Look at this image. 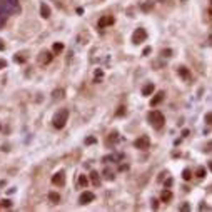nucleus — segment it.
<instances>
[{
  "instance_id": "f257e3e1",
  "label": "nucleus",
  "mask_w": 212,
  "mask_h": 212,
  "mask_svg": "<svg viewBox=\"0 0 212 212\" xmlns=\"http://www.w3.org/2000/svg\"><path fill=\"white\" fill-rule=\"evenodd\" d=\"M22 7L18 0H0V25H3L10 15H18Z\"/></svg>"
},
{
  "instance_id": "f03ea898",
  "label": "nucleus",
  "mask_w": 212,
  "mask_h": 212,
  "mask_svg": "<svg viewBox=\"0 0 212 212\" xmlns=\"http://www.w3.org/2000/svg\"><path fill=\"white\" fill-rule=\"evenodd\" d=\"M147 119H149V122H150V125L155 131H160V129L164 127V124H165V117L162 115L160 110H150L147 115Z\"/></svg>"
},
{
  "instance_id": "7ed1b4c3",
  "label": "nucleus",
  "mask_w": 212,
  "mask_h": 212,
  "mask_svg": "<svg viewBox=\"0 0 212 212\" xmlns=\"http://www.w3.org/2000/svg\"><path fill=\"white\" fill-rule=\"evenodd\" d=\"M67 120H69V109H60V110L55 112L52 122H54V127L57 129V131H60V129L65 127Z\"/></svg>"
},
{
  "instance_id": "20e7f679",
  "label": "nucleus",
  "mask_w": 212,
  "mask_h": 212,
  "mask_svg": "<svg viewBox=\"0 0 212 212\" xmlns=\"http://www.w3.org/2000/svg\"><path fill=\"white\" fill-rule=\"evenodd\" d=\"M145 38H147V30L145 28H136V32H134V35H132V42L136 45L139 44H142V42H145Z\"/></svg>"
},
{
  "instance_id": "39448f33",
  "label": "nucleus",
  "mask_w": 212,
  "mask_h": 212,
  "mask_svg": "<svg viewBox=\"0 0 212 212\" xmlns=\"http://www.w3.org/2000/svg\"><path fill=\"white\" fill-rule=\"evenodd\" d=\"M134 145H136V149H141V150H147V149L150 147V139L147 136H141L139 139H136Z\"/></svg>"
},
{
  "instance_id": "423d86ee",
  "label": "nucleus",
  "mask_w": 212,
  "mask_h": 212,
  "mask_svg": "<svg viewBox=\"0 0 212 212\" xmlns=\"http://www.w3.org/2000/svg\"><path fill=\"white\" fill-rule=\"evenodd\" d=\"M52 184L57 185V187H64L65 185V172L64 170L55 172L54 177H52Z\"/></svg>"
},
{
  "instance_id": "0eeeda50",
  "label": "nucleus",
  "mask_w": 212,
  "mask_h": 212,
  "mask_svg": "<svg viewBox=\"0 0 212 212\" xmlns=\"http://www.w3.org/2000/svg\"><path fill=\"white\" fill-rule=\"evenodd\" d=\"M95 199V195H94V192H90V190H84L80 194V197H79V204H82V205H85V204H90Z\"/></svg>"
},
{
  "instance_id": "6e6552de",
  "label": "nucleus",
  "mask_w": 212,
  "mask_h": 212,
  "mask_svg": "<svg viewBox=\"0 0 212 212\" xmlns=\"http://www.w3.org/2000/svg\"><path fill=\"white\" fill-rule=\"evenodd\" d=\"M114 22H115V20H114V17H110V15H104V17H100V18H99L97 27H99V28H105V27L112 25Z\"/></svg>"
},
{
  "instance_id": "1a4fd4ad",
  "label": "nucleus",
  "mask_w": 212,
  "mask_h": 212,
  "mask_svg": "<svg viewBox=\"0 0 212 212\" xmlns=\"http://www.w3.org/2000/svg\"><path fill=\"white\" fill-rule=\"evenodd\" d=\"M52 59H54V55H52L49 50H42L40 55H38V62H40V64H44V65L45 64H50Z\"/></svg>"
},
{
  "instance_id": "9d476101",
  "label": "nucleus",
  "mask_w": 212,
  "mask_h": 212,
  "mask_svg": "<svg viewBox=\"0 0 212 212\" xmlns=\"http://www.w3.org/2000/svg\"><path fill=\"white\" fill-rule=\"evenodd\" d=\"M164 97H165V94H164L162 90H160V92H157V94L150 99V105H152V107H157V105L164 100Z\"/></svg>"
},
{
  "instance_id": "9b49d317",
  "label": "nucleus",
  "mask_w": 212,
  "mask_h": 212,
  "mask_svg": "<svg viewBox=\"0 0 212 212\" xmlns=\"http://www.w3.org/2000/svg\"><path fill=\"white\" fill-rule=\"evenodd\" d=\"M177 74H179V75H180L184 80H190V79H192L190 70L187 69V67H179V69H177Z\"/></svg>"
},
{
  "instance_id": "f8f14e48",
  "label": "nucleus",
  "mask_w": 212,
  "mask_h": 212,
  "mask_svg": "<svg viewBox=\"0 0 212 212\" xmlns=\"http://www.w3.org/2000/svg\"><path fill=\"white\" fill-rule=\"evenodd\" d=\"M154 89H155V85H154L152 82H149V84H145V85L142 87V95H144V97H149V95H152Z\"/></svg>"
},
{
  "instance_id": "ddd939ff",
  "label": "nucleus",
  "mask_w": 212,
  "mask_h": 212,
  "mask_svg": "<svg viewBox=\"0 0 212 212\" xmlns=\"http://www.w3.org/2000/svg\"><path fill=\"white\" fill-rule=\"evenodd\" d=\"M172 197H174V194H172L170 190H169V189H164V190H162V194H160V200L167 204V202H170V200H172Z\"/></svg>"
},
{
  "instance_id": "4468645a",
  "label": "nucleus",
  "mask_w": 212,
  "mask_h": 212,
  "mask_svg": "<svg viewBox=\"0 0 212 212\" xmlns=\"http://www.w3.org/2000/svg\"><path fill=\"white\" fill-rule=\"evenodd\" d=\"M40 15H42V18H49L52 15L50 7L47 5V3H42V5H40Z\"/></svg>"
},
{
  "instance_id": "2eb2a0df",
  "label": "nucleus",
  "mask_w": 212,
  "mask_h": 212,
  "mask_svg": "<svg viewBox=\"0 0 212 212\" xmlns=\"http://www.w3.org/2000/svg\"><path fill=\"white\" fill-rule=\"evenodd\" d=\"M117 141H119V132H115V131H114L107 139H105V144H107V145H112V144H114V142H117Z\"/></svg>"
},
{
  "instance_id": "dca6fc26",
  "label": "nucleus",
  "mask_w": 212,
  "mask_h": 212,
  "mask_svg": "<svg viewBox=\"0 0 212 212\" xmlns=\"http://www.w3.org/2000/svg\"><path fill=\"white\" fill-rule=\"evenodd\" d=\"M64 95H65L64 89H57V90L52 92V99H54V100H62V99H64Z\"/></svg>"
},
{
  "instance_id": "f3484780",
  "label": "nucleus",
  "mask_w": 212,
  "mask_h": 212,
  "mask_svg": "<svg viewBox=\"0 0 212 212\" xmlns=\"http://www.w3.org/2000/svg\"><path fill=\"white\" fill-rule=\"evenodd\" d=\"M90 180H92V184L94 185H100V177H99V174L97 172H90Z\"/></svg>"
},
{
  "instance_id": "a211bd4d",
  "label": "nucleus",
  "mask_w": 212,
  "mask_h": 212,
  "mask_svg": "<svg viewBox=\"0 0 212 212\" xmlns=\"http://www.w3.org/2000/svg\"><path fill=\"white\" fill-rule=\"evenodd\" d=\"M152 7H154V2L152 0H149V2H144L141 8H142V12H149V10H152Z\"/></svg>"
},
{
  "instance_id": "6ab92c4d",
  "label": "nucleus",
  "mask_w": 212,
  "mask_h": 212,
  "mask_svg": "<svg viewBox=\"0 0 212 212\" xmlns=\"http://www.w3.org/2000/svg\"><path fill=\"white\" fill-rule=\"evenodd\" d=\"M49 199H50V202H52V204H59V200H60V195L57 194V192H50V194H49Z\"/></svg>"
},
{
  "instance_id": "aec40b11",
  "label": "nucleus",
  "mask_w": 212,
  "mask_h": 212,
  "mask_svg": "<svg viewBox=\"0 0 212 212\" xmlns=\"http://www.w3.org/2000/svg\"><path fill=\"white\" fill-rule=\"evenodd\" d=\"M62 50H64V44H60V42H57V44H54V47H52V52H54V54H60Z\"/></svg>"
},
{
  "instance_id": "412c9836",
  "label": "nucleus",
  "mask_w": 212,
  "mask_h": 212,
  "mask_svg": "<svg viewBox=\"0 0 212 212\" xmlns=\"http://www.w3.org/2000/svg\"><path fill=\"white\" fill-rule=\"evenodd\" d=\"M182 179H184V180H190V179H192L190 169H184V170H182Z\"/></svg>"
},
{
  "instance_id": "4be33fe9",
  "label": "nucleus",
  "mask_w": 212,
  "mask_h": 212,
  "mask_svg": "<svg viewBox=\"0 0 212 212\" xmlns=\"http://www.w3.org/2000/svg\"><path fill=\"white\" fill-rule=\"evenodd\" d=\"M205 174H207V172H205V169H204V167H199V169H197V172H195V175L199 177V179H204Z\"/></svg>"
},
{
  "instance_id": "5701e85b",
  "label": "nucleus",
  "mask_w": 212,
  "mask_h": 212,
  "mask_svg": "<svg viewBox=\"0 0 212 212\" xmlns=\"http://www.w3.org/2000/svg\"><path fill=\"white\" fill-rule=\"evenodd\" d=\"M104 177H105V179H107V180H114V179H115V177H114V174H112V172L109 170V169H105V170H104Z\"/></svg>"
},
{
  "instance_id": "b1692460",
  "label": "nucleus",
  "mask_w": 212,
  "mask_h": 212,
  "mask_svg": "<svg viewBox=\"0 0 212 212\" xmlns=\"http://www.w3.org/2000/svg\"><path fill=\"white\" fill-rule=\"evenodd\" d=\"M79 184L82 185V187H87V184H89V179L85 175H80L79 177Z\"/></svg>"
},
{
  "instance_id": "393cba45",
  "label": "nucleus",
  "mask_w": 212,
  "mask_h": 212,
  "mask_svg": "<svg viewBox=\"0 0 212 212\" xmlns=\"http://www.w3.org/2000/svg\"><path fill=\"white\" fill-rule=\"evenodd\" d=\"M115 115H117V117H122V115H125V107H124V105L117 107V110H115Z\"/></svg>"
},
{
  "instance_id": "a878e982",
  "label": "nucleus",
  "mask_w": 212,
  "mask_h": 212,
  "mask_svg": "<svg viewBox=\"0 0 212 212\" xmlns=\"http://www.w3.org/2000/svg\"><path fill=\"white\" fill-rule=\"evenodd\" d=\"M0 205H2V207H7V209H10V207H12V202L8 200V199H3L2 202H0Z\"/></svg>"
},
{
  "instance_id": "bb28decb",
  "label": "nucleus",
  "mask_w": 212,
  "mask_h": 212,
  "mask_svg": "<svg viewBox=\"0 0 212 212\" xmlns=\"http://www.w3.org/2000/svg\"><path fill=\"white\" fill-rule=\"evenodd\" d=\"M160 55H162V57H170V55H172V50H170V49H164V50L160 52Z\"/></svg>"
},
{
  "instance_id": "cd10ccee",
  "label": "nucleus",
  "mask_w": 212,
  "mask_h": 212,
  "mask_svg": "<svg viewBox=\"0 0 212 212\" xmlns=\"http://www.w3.org/2000/svg\"><path fill=\"white\" fill-rule=\"evenodd\" d=\"M95 142H97V139H95V137H87V139H85V144H87V145H92V144H95Z\"/></svg>"
},
{
  "instance_id": "c85d7f7f",
  "label": "nucleus",
  "mask_w": 212,
  "mask_h": 212,
  "mask_svg": "<svg viewBox=\"0 0 212 212\" xmlns=\"http://www.w3.org/2000/svg\"><path fill=\"white\" fill-rule=\"evenodd\" d=\"M205 122L209 124V125H212V112H209V114H205Z\"/></svg>"
},
{
  "instance_id": "c756f323",
  "label": "nucleus",
  "mask_w": 212,
  "mask_h": 212,
  "mask_svg": "<svg viewBox=\"0 0 212 212\" xmlns=\"http://www.w3.org/2000/svg\"><path fill=\"white\" fill-rule=\"evenodd\" d=\"M15 62H18V64H23V62H25V57H22V55H17V57H15Z\"/></svg>"
},
{
  "instance_id": "7c9ffc66",
  "label": "nucleus",
  "mask_w": 212,
  "mask_h": 212,
  "mask_svg": "<svg viewBox=\"0 0 212 212\" xmlns=\"http://www.w3.org/2000/svg\"><path fill=\"white\" fill-rule=\"evenodd\" d=\"M152 209H159V199H152Z\"/></svg>"
},
{
  "instance_id": "2f4dec72",
  "label": "nucleus",
  "mask_w": 212,
  "mask_h": 212,
  "mask_svg": "<svg viewBox=\"0 0 212 212\" xmlns=\"http://www.w3.org/2000/svg\"><path fill=\"white\" fill-rule=\"evenodd\" d=\"M150 52H152V49H150V47H145V49H144V52H142V55H149V54H150Z\"/></svg>"
},
{
  "instance_id": "473e14b6",
  "label": "nucleus",
  "mask_w": 212,
  "mask_h": 212,
  "mask_svg": "<svg viewBox=\"0 0 212 212\" xmlns=\"http://www.w3.org/2000/svg\"><path fill=\"white\" fill-rule=\"evenodd\" d=\"M180 210H190V205L189 204H182L180 205Z\"/></svg>"
},
{
  "instance_id": "72a5a7b5",
  "label": "nucleus",
  "mask_w": 212,
  "mask_h": 212,
  "mask_svg": "<svg viewBox=\"0 0 212 212\" xmlns=\"http://www.w3.org/2000/svg\"><path fill=\"white\" fill-rule=\"evenodd\" d=\"M5 67H7V62H5V60H2V59H0V69H5Z\"/></svg>"
},
{
  "instance_id": "f704fd0d",
  "label": "nucleus",
  "mask_w": 212,
  "mask_h": 212,
  "mask_svg": "<svg viewBox=\"0 0 212 212\" xmlns=\"http://www.w3.org/2000/svg\"><path fill=\"white\" fill-rule=\"evenodd\" d=\"M199 209H200V210H202V209H204V210H209L210 207H209V205H205V204H200V205H199Z\"/></svg>"
},
{
  "instance_id": "c9c22d12",
  "label": "nucleus",
  "mask_w": 212,
  "mask_h": 212,
  "mask_svg": "<svg viewBox=\"0 0 212 212\" xmlns=\"http://www.w3.org/2000/svg\"><path fill=\"white\" fill-rule=\"evenodd\" d=\"M189 136V131H187V129H184V131H182V137H187Z\"/></svg>"
},
{
  "instance_id": "e433bc0d",
  "label": "nucleus",
  "mask_w": 212,
  "mask_h": 212,
  "mask_svg": "<svg viewBox=\"0 0 212 212\" xmlns=\"http://www.w3.org/2000/svg\"><path fill=\"white\" fill-rule=\"evenodd\" d=\"M0 50H5V44H3L2 40H0Z\"/></svg>"
},
{
  "instance_id": "4c0bfd02",
  "label": "nucleus",
  "mask_w": 212,
  "mask_h": 212,
  "mask_svg": "<svg viewBox=\"0 0 212 212\" xmlns=\"http://www.w3.org/2000/svg\"><path fill=\"white\" fill-rule=\"evenodd\" d=\"M172 185V179H169L167 182H165V187H170Z\"/></svg>"
},
{
  "instance_id": "58836bf2",
  "label": "nucleus",
  "mask_w": 212,
  "mask_h": 212,
  "mask_svg": "<svg viewBox=\"0 0 212 212\" xmlns=\"http://www.w3.org/2000/svg\"><path fill=\"white\" fill-rule=\"evenodd\" d=\"M207 44H209V45H212V33L209 35V42H207Z\"/></svg>"
},
{
  "instance_id": "ea45409f",
  "label": "nucleus",
  "mask_w": 212,
  "mask_h": 212,
  "mask_svg": "<svg viewBox=\"0 0 212 212\" xmlns=\"http://www.w3.org/2000/svg\"><path fill=\"white\" fill-rule=\"evenodd\" d=\"M209 169H210V170H212V162H209Z\"/></svg>"
},
{
  "instance_id": "a19ab883",
  "label": "nucleus",
  "mask_w": 212,
  "mask_h": 212,
  "mask_svg": "<svg viewBox=\"0 0 212 212\" xmlns=\"http://www.w3.org/2000/svg\"><path fill=\"white\" fill-rule=\"evenodd\" d=\"M210 8H212V0H210Z\"/></svg>"
},
{
  "instance_id": "79ce46f5",
  "label": "nucleus",
  "mask_w": 212,
  "mask_h": 212,
  "mask_svg": "<svg viewBox=\"0 0 212 212\" xmlns=\"http://www.w3.org/2000/svg\"><path fill=\"white\" fill-rule=\"evenodd\" d=\"M0 207H2V205H0Z\"/></svg>"
},
{
  "instance_id": "37998d69",
  "label": "nucleus",
  "mask_w": 212,
  "mask_h": 212,
  "mask_svg": "<svg viewBox=\"0 0 212 212\" xmlns=\"http://www.w3.org/2000/svg\"><path fill=\"white\" fill-rule=\"evenodd\" d=\"M210 189H212V187H210Z\"/></svg>"
}]
</instances>
